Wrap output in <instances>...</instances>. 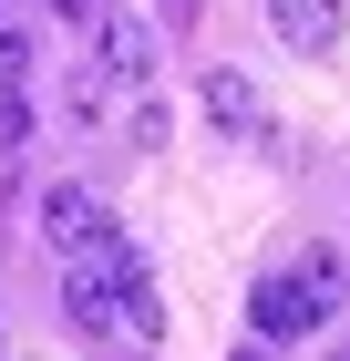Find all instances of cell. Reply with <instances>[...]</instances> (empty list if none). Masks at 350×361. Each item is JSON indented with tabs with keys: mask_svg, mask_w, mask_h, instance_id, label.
I'll return each mask as SVG.
<instances>
[{
	"mask_svg": "<svg viewBox=\"0 0 350 361\" xmlns=\"http://www.w3.org/2000/svg\"><path fill=\"white\" fill-rule=\"evenodd\" d=\"M93 73L124 83V93H144L155 83V31H144L135 11H104V21H93Z\"/></svg>",
	"mask_w": 350,
	"mask_h": 361,
	"instance_id": "1",
	"label": "cell"
},
{
	"mask_svg": "<svg viewBox=\"0 0 350 361\" xmlns=\"http://www.w3.org/2000/svg\"><path fill=\"white\" fill-rule=\"evenodd\" d=\"M31 217H42V248H52V258H82L93 238H104V196L62 176V186H42V207H31Z\"/></svg>",
	"mask_w": 350,
	"mask_h": 361,
	"instance_id": "2",
	"label": "cell"
},
{
	"mask_svg": "<svg viewBox=\"0 0 350 361\" xmlns=\"http://www.w3.org/2000/svg\"><path fill=\"white\" fill-rule=\"evenodd\" d=\"M196 104H206V124H216V135H237V145H258V135H268V104H258V83H247L237 62H216L206 83H196Z\"/></svg>",
	"mask_w": 350,
	"mask_h": 361,
	"instance_id": "3",
	"label": "cell"
},
{
	"mask_svg": "<svg viewBox=\"0 0 350 361\" xmlns=\"http://www.w3.org/2000/svg\"><path fill=\"white\" fill-rule=\"evenodd\" d=\"M268 21H278L289 52H330L340 42V0H268Z\"/></svg>",
	"mask_w": 350,
	"mask_h": 361,
	"instance_id": "4",
	"label": "cell"
},
{
	"mask_svg": "<svg viewBox=\"0 0 350 361\" xmlns=\"http://www.w3.org/2000/svg\"><path fill=\"white\" fill-rule=\"evenodd\" d=\"M247 310H258V341H309V331H320V320L299 310L289 269H278V279H258V300H247Z\"/></svg>",
	"mask_w": 350,
	"mask_h": 361,
	"instance_id": "5",
	"label": "cell"
},
{
	"mask_svg": "<svg viewBox=\"0 0 350 361\" xmlns=\"http://www.w3.org/2000/svg\"><path fill=\"white\" fill-rule=\"evenodd\" d=\"M289 289H299L309 320H330V310H340V248H309V258L289 269Z\"/></svg>",
	"mask_w": 350,
	"mask_h": 361,
	"instance_id": "6",
	"label": "cell"
},
{
	"mask_svg": "<svg viewBox=\"0 0 350 361\" xmlns=\"http://www.w3.org/2000/svg\"><path fill=\"white\" fill-rule=\"evenodd\" d=\"M0 93H31V42L21 31H0Z\"/></svg>",
	"mask_w": 350,
	"mask_h": 361,
	"instance_id": "7",
	"label": "cell"
},
{
	"mask_svg": "<svg viewBox=\"0 0 350 361\" xmlns=\"http://www.w3.org/2000/svg\"><path fill=\"white\" fill-rule=\"evenodd\" d=\"M52 11H62V21H104V0H52Z\"/></svg>",
	"mask_w": 350,
	"mask_h": 361,
	"instance_id": "8",
	"label": "cell"
},
{
	"mask_svg": "<svg viewBox=\"0 0 350 361\" xmlns=\"http://www.w3.org/2000/svg\"><path fill=\"white\" fill-rule=\"evenodd\" d=\"M165 11H196V0H165Z\"/></svg>",
	"mask_w": 350,
	"mask_h": 361,
	"instance_id": "9",
	"label": "cell"
},
{
	"mask_svg": "<svg viewBox=\"0 0 350 361\" xmlns=\"http://www.w3.org/2000/svg\"><path fill=\"white\" fill-rule=\"evenodd\" d=\"M330 361H350V351H330Z\"/></svg>",
	"mask_w": 350,
	"mask_h": 361,
	"instance_id": "10",
	"label": "cell"
}]
</instances>
